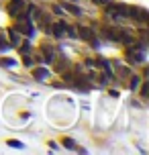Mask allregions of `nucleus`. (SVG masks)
<instances>
[{
	"label": "nucleus",
	"instance_id": "obj_1",
	"mask_svg": "<svg viewBox=\"0 0 149 155\" xmlns=\"http://www.w3.org/2000/svg\"><path fill=\"white\" fill-rule=\"evenodd\" d=\"M65 25H68L65 21H53L49 29L53 31V35H55V37H63V33H65Z\"/></svg>",
	"mask_w": 149,
	"mask_h": 155
},
{
	"label": "nucleus",
	"instance_id": "obj_2",
	"mask_svg": "<svg viewBox=\"0 0 149 155\" xmlns=\"http://www.w3.org/2000/svg\"><path fill=\"white\" fill-rule=\"evenodd\" d=\"M80 37L84 39V41H88V43H92V45H96V35L92 29H88V27H82L80 29Z\"/></svg>",
	"mask_w": 149,
	"mask_h": 155
},
{
	"label": "nucleus",
	"instance_id": "obj_3",
	"mask_svg": "<svg viewBox=\"0 0 149 155\" xmlns=\"http://www.w3.org/2000/svg\"><path fill=\"white\" fill-rule=\"evenodd\" d=\"M61 8H63V10H68V12H71L74 16H80V15H82V10H80V6L76 4V2H68V0H63V2H61Z\"/></svg>",
	"mask_w": 149,
	"mask_h": 155
},
{
	"label": "nucleus",
	"instance_id": "obj_4",
	"mask_svg": "<svg viewBox=\"0 0 149 155\" xmlns=\"http://www.w3.org/2000/svg\"><path fill=\"white\" fill-rule=\"evenodd\" d=\"M104 37H108L110 41H118L121 39V29H104Z\"/></svg>",
	"mask_w": 149,
	"mask_h": 155
},
{
	"label": "nucleus",
	"instance_id": "obj_5",
	"mask_svg": "<svg viewBox=\"0 0 149 155\" xmlns=\"http://www.w3.org/2000/svg\"><path fill=\"white\" fill-rule=\"evenodd\" d=\"M8 35H10V47H18V43H21V35H18L15 29H8Z\"/></svg>",
	"mask_w": 149,
	"mask_h": 155
},
{
	"label": "nucleus",
	"instance_id": "obj_6",
	"mask_svg": "<svg viewBox=\"0 0 149 155\" xmlns=\"http://www.w3.org/2000/svg\"><path fill=\"white\" fill-rule=\"evenodd\" d=\"M33 76L37 78V80H45V78L49 76V70L47 68H35V70H33Z\"/></svg>",
	"mask_w": 149,
	"mask_h": 155
},
{
	"label": "nucleus",
	"instance_id": "obj_7",
	"mask_svg": "<svg viewBox=\"0 0 149 155\" xmlns=\"http://www.w3.org/2000/svg\"><path fill=\"white\" fill-rule=\"evenodd\" d=\"M43 53H45V63H51V61H53L55 53H53V49H51L49 45H43Z\"/></svg>",
	"mask_w": 149,
	"mask_h": 155
},
{
	"label": "nucleus",
	"instance_id": "obj_8",
	"mask_svg": "<svg viewBox=\"0 0 149 155\" xmlns=\"http://www.w3.org/2000/svg\"><path fill=\"white\" fill-rule=\"evenodd\" d=\"M0 65H4V68H15L16 61L15 59H8V57H0Z\"/></svg>",
	"mask_w": 149,
	"mask_h": 155
},
{
	"label": "nucleus",
	"instance_id": "obj_9",
	"mask_svg": "<svg viewBox=\"0 0 149 155\" xmlns=\"http://www.w3.org/2000/svg\"><path fill=\"white\" fill-rule=\"evenodd\" d=\"M139 82H141V78H139V76H133V78H131V84H129V88L135 92V90L139 88Z\"/></svg>",
	"mask_w": 149,
	"mask_h": 155
},
{
	"label": "nucleus",
	"instance_id": "obj_10",
	"mask_svg": "<svg viewBox=\"0 0 149 155\" xmlns=\"http://www.w3.org/2000/svg\"><path fill=\"white\" fill-rule=\"evenodd\" d=\"M6 49H10V43L4 39V35H0V51H6Z\"/></svg>",
	"mask_w": 149,
	"mask_h": 155
},
{
	"label": "nucleus",
	"instance_id": "obj_11",
	"mask_svg": "<svg viewBox=\"0 0 149 155\" xmlns=\"http://www.w3.org/2000/svg\"><path fill=\"white\" fill-rule=\"evenodd\" d=\"M8 147H12V149H21V147H23V143H21V141L10 139V141H8Z\"/></svg>",
	"mask_w": 149,
	"mask_h": 155
},
{
	"label": "nucleus",
	"instance_id": "obj_12",
	"mask_svg": "<svg viewBox=\"0 0 149 155\" xmlns=\"http://www.w3.org/2000/svg\"><path fill=\"white\" fill-rule=\"evenodd\" d=\"M139 94H141L143 100H147V82H145V80H143V88H141V92H139Z\"/></svg>",
	"mask_w": 149,
	"mask_h": 155
},
{
	"label": "nucleus",
	"instance_id": "obj_13",
	"mask_svg": "<svg viewBox=\"0 0 149 155\" xmlns=\"http://www.w3.org/2000/svg\"><path fill=\"white\" fill-rule=\"evenodd\" d=\"M29 47H31V45H29V41H25V43H23V47H21V53H23V55H27V53H29Z\"/></svg>",
	"mask_w": 149,
	"mask_h": 155
},
{
	"label": "nucleus",
	"instance_id": "obj_14",
	"mask_svg": "<svg viewBox=\"0 0 149 155\" xmlns=\"http://www.w3.org/2000/svg\"><path fill=\"white\" fill-rule=\"evenodd\" d=\"M63 145H65V147H70V149H76V143H74L71 139H63Z\"/></svg>",
	"mask_w": 149,
	"mask_h": 155
},
{
	"label": "nucleus",
	"instance_id": "obj_15",
	"mask_svg": "<svg viewBox=\"0 0 149 155\" xmlns=\"http://www.w3.org/2000/svg\"><path fill=\"white\" fill-rule=\"evenodd\" d=\"M118 74H121V76H129L131 71H129V68H118Z\"/></svg>",
	"mask_w": 149,
	"mask_h": 155
},
{
	"label": "nucleus",
	"instance_id": "obj_16",
	"mask_svg": "<svg viewBox=\"0 0 149 155\" xmlns=\"http://www.w3.org/2000/svg\"><path fill=\"white\" fill-rule=\"evenodd\" d=\"M25 65H33V61H31V57H27V55H25Z\"/></svg>",
	"mask_w": 149,
	"mask_h": 155
},
{
	"label": "nucleus",
	"instance_id": "obj_17",
	"mask_svg": "<svg viewBox=\"0 0 149 155\" xmlns=\"http://www.w3.org/2000/svg\"><path fill=\"white\" fill-rule=\"evenodd\" d=\"M96 4H106V2H108V0H94Z\"/></svg>",
	"mask_w": 149,
	"mask_h": 155
},
{
	"label": "nucleus",
	"instance_id": "obj_18",
	"mask_svg": "<svg viewBox=\"0 0 149 155\" xmlns=\"http://www.w3.org/2000/svg\"><path fill=\"white\" fill-rule=\"evenodd\" d=\"M68 2H78V0H68Z\"/></svg>",
	"mask_w": 149,
	"mask_h": 155
}]
</instances>
